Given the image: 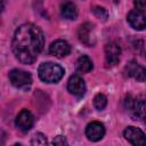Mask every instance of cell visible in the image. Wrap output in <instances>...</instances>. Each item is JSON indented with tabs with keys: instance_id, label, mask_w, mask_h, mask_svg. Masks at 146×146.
<instances>
[{
	"instance_id": "6da1fadb",
	"label": "cell",
	"mask_w": 146,
	"mask_h": 146,
	"mask_svg": "<svg viewBox=\"0 0 146 146\" xmlns=\"http://www.w3.org/2000/svg\"><path fill=\"white\" fill-rule=\"evenodd\" d=\"M44 36L40 27L32 23L21 25L13 36L11 48L15 57L23 64H32L43 49Z\"/></svg>"
},
{
	"instance_id": "7a4b0ae2",
	"label": "cell",
	"mask_w": 146,
	"mask_h": 146,
	"mask_svg": "<svg viewBox=\"0 0 146 146\" xmlns=\"http://www.w3.org/2000/svg\"><path fill=\"white\" fill-rule=\"evenodd\" d=\"M124 107L132 120L143 121L146 119V102L143 96L132 97L128 95L124 100Z\"/></svg>"
},
{
	"instance_id": "3957f363",
	"label": "cell",
	"mask_w": 146,
	"mask_h": 146,
	"mask_svg": "<svg viewBox=\"0 0 146 146\" xmlns=\"http://www.w3.org/2000/svg\"><path fill=\"white\" fill-rule=\"evenodd\" d=\"M64 73L65 71L60 65L51 62L42 63L38 70L39 78L46 83H57L64 76Z\"/></svg>"
},
{
	"instance_id": "277c9868",
	"label": "cell",
	"mask_w": 146,
	"mask_h": 146,
	"mask_svg": "<svg viewBox=\"0 0 146 146\" xmlns=\"http://www.w3.org/2000/svg\"><path fill=\"white\" fill-rule=\"evenodd\" d=\"M9 80L11 84L18 89H27L32 84L31 74L19 68H14L9 72Z\"/></svg>"
},
{
	"instance_id": "5b68a950",
	"label": "cell",
	"mask_w": 146,
	"mask_h": 146,
	"mask_svg": "<svg viewBox=\"0 0 146 146\" xmlns=\"http://www.w3.org/2000/svg\"><path fill=\"white\" fill-rule=\"evenodd\" d=\"M79 40L87 47H94L96 43V33L95 25L90 22L83 23L78 30Z\"/></svg>"
},
{
	"instance_id": "8992f818",
	"label": "cell",
	"mask_w": 146,
	"mask_h": 146,
	"mask_svg": "<svg viewBox=\"0 0 146 146\" xmlns=\"http://www.w3.org/2000/svg\"><path fill=\"white\" fill-rule=\"evenodd\" d=\"M123 136L124 138L132 145H139V146H144L146 145V135L136 127H127L123 131Z\"/></svg>"
},
{
	"instance_id": "52a82bcc",
	"label": "cell",
	"mask_w": 146,
	"mask_h": 146,
	"mask_svg": "<svg viewBox=\"0 0 146 146\" xmlns=\"http://www.w3.org/2000/svg\"><path fill=\"white\" fill-rule=\"evenodd\" d=\"M105 59H106V64L108 66H115L119 62H120V57H121V48L116 42H108L106 43L105 48Z\"/></svg>"
},
{
	"instance_id": "ba28073f",
	"label": "cell",
	"mask_w": 146,
	"mask_h": 146,
	"mask_svg": "<svg viewBox=\"0 0 146 146\" xmlns=\"http://www.w3.org/2000/svg\"><path fill=\"white\" fill-rule=\"evenodd\" d=\"M124 73L128 76H130V78H132L139 82H144L146 80V68L135 60H130L125 65Z\"/></svg>"
},
{
	"instance_id": "9c48e42d",
	"label": "cell",
	"mask_w": 146,
	"mask_h": 146,
	"mask_svg": "<svg viewBox=\"0 0 146 146\" xmlns=\"http://www.w3.org/2000/svg\"><path fill=\"white\" fill-rule=\"evenodd\" d=\"M67 90L70 94L81 97L86 92V83L84 80L79 75V74H73L67 81Z\"/></svg>"
},
{
	"instance_id": "30bf717a",
	"label": "cell",
	"mask_w": 146,
	"mask_h": 146,
	"mask_svg": "<svg viewBox=\"0 0 146 146\" xmlns=\"http://www.w3.org/2000/svg\"><path fill=\"white\" fill-rule=\"evenodd\" d=\"M15 123H16V127H17L19 130L26 132V131H29V130L32 128V125H33V123H34L33 114H32L29 110L24 108V110H22V111L18 113V115L16 116Z\"/></svg>"
},
{
	"instance_id": "8fae6325",
	"label": "cell",
	"mask_w": 146,
	"mask_h": 146,
	"mask_svg": "<svg viewBox=\"0 0 146 146\" xmlns=\"http://www.w3.org/2000/svg\"><path fill=\"white\" fill-rule=\"evenodd\" d=\"M127 21L130 26L137 31H141L146 27V15L141 10H131L127 16Z\"/></svg>"
},
{
	"instance_id": "7c38bea8",
	"label": "cell",
	"mask_w": 146,
	"mask_h": 146,
	"mask_svg": "<svg viewBox=\"0 0 146 146\" xmlns=\"http://www.w3.org/2000/svg\"><path fill=\"white\" fill-rule=\"evenodd\" d=\"M105 135V127L103 123L98 121H94L89 123L86 128V136L91 141H98L100 140Z\"/></svg>"
},
{
	"instance_id": "4fadbf2b",
	"label": "cell",
	"mask_w": 146,
	"mask_h": 146,
	"mask_svg": "<svg viewBox=\"0 0 146 146\" xmlns=\"http://www.w3.org/2000/svg\"><path fill=\"white\" fill-rule=\"evenodd\" d=\"M49 52H50V55H52V56H55V57L62 58V57L67 56V55L71 52V46L68 44L67 41L62 40V39H58V40L54 41V42L50 44V47H49Z\"/></svg>"
},
{
	"instance_id": "5bb4252c",
	"label": "cell",
	"mask_w": 146,
	"mask_h": 146,
	"mask_svg": "<svg viewBox=\"0 0 146 146\" xmlns=\"http://www.w3.org/2000/svg\"><path fill=\"white\" fill-rule=\"evenodd\" d=\"M60 14L64 18L66 19H70V21H74L78 17V9H76V6L73 3V2H65L64 5H62V8H60Z\"/></svg>"
},
{
	"instance_id": "9a60e30c",
	"label": "cell",
	"mask_w": 146,
	"mask_h": 146,
	"mask_svg": "<svg viewBox=\"0 0 146 146\" xmlns=\"http://www.w3.org/2000/svg\"><path fill=\"white\" fill-rule=\"evenodd\" d=\"M92 60L87 55H82L81 57H79L75 64V68L79 73H89L92 70Z\"/></svg>"
},
{
	"instance_id": "2e32d148",
	"label": "cell",
	"mask_w": 146,
	"mask_h": 146,
	"mask_svg": "<svg viewBox=\"0 0 146 146\" xmlns=\"http://www.w3.org/2000/svg\"><path fill=\"white\" fill-rule=\"evenodd\" d=\"M107 105V98L104 94H97L94 98V106L98 111H103Z\"/></svg>"
},
{
	"instance_id": "e0dca14e",
	"label": "cell",
	"mask_w": 146,
	"mask_h": 146,
	"mask_svg": "<svg viewBox=\"0 0 146 146\" xmlns=\"http://www.w3.org/2000/svg\"><path fill=\"white\" fill-rule=\"evenodd\" d=\"M91 11L92 14L98 18V19H102V21H106L108 18V13L107 10L104 8V7H100V6H94L91 8Z\"/></svg>"
},
{
	"instance_id": "ac0fdd59",
	"label": "cell",
	"mask_w": 146,
	"mask_h": 146,
	"mask_svg": "<svg viewBox=\"0 0 146 146\" xmlns=\"http://www.w3.org/2000/svg\"><path fill=\"white\" fill-rule=\"evenodd\" d=\"M46 144H48V141H47V138L43 133L38 132L32 137L31 145H46Z\"/></svg>"
},
{
	"instance_id": "d6986e66",
	"label": "cell",
	"mask_w": 146,
	"mask_h": 146,
	"mask_svg": "<svg viewBox=\"0 0 146 146\" xmlns=\"http://www.w3.org/2000/svg\"><path fill=\"white\" fill-rule=\"evenodd\" d=\"M51 144H52V145H60V146H64V145H67V140H66V138H65L64 136H57V137L54 138V140H52Z\"/></svg>"
},
{
	"instance_id": "ffe728a7",
	"label": "cell",
	"mask_w": 146,
	"mask_h": 146,
	"mask_svg": "<svg viewBox=\"0 0 146 146\" xmlns=\"http://www.w3.org/2000/svg\"><path fill=\"white\" fill-rule=\"evenodd\" d=\"M133 6L137 10L144 11L146 9V0H133Z\"/></svg>"
}]
</instances>
